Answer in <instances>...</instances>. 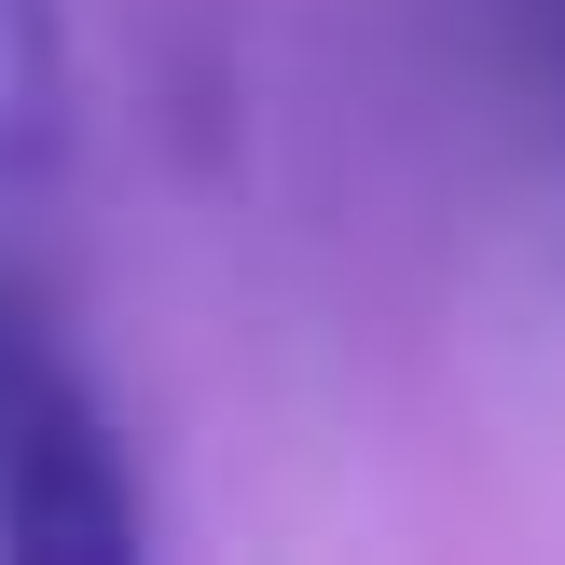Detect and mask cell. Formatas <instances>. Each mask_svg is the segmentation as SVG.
Returning <instances> with one entry per match:
<instances>
[{"instance_id":"2","label":"cell","mask_w":565,"mask_h":565,"mask_svg":"<svg viewBox=\"0 0 565 565\" xmlns=\"http://www.w3.org/2000/svg\"><path fill=\"white\" fill-rule=\"evenodd\" d=\"M70 152V0H0V180Z\"/></svg>"},{"instance_id":"1","label":"cell","mask_w":565,"mask_h":565,"mask_svg":"<svg viewBox=\"0 0 565 565\" xmlns=\"http://www.w3.org/2000/svg\"><path fill=\"white\" fill-rule=\"evenodd\" d=\"M138 469L70 331L0 276V552L14 565H138Z\"/></svg>"},{"instance_id":"3","label":"cell","mask_w":565,"mask_h":565,"mask_svg":"<svg viewBox=\"0 0 565 565\" xmlns=\"http://www.w3.org/2000/svg\"><path fill=\"white\" fill-rule=\"evenodd\" d=\"M552 70H565V0H552Z\"/></svg>"}]
</instances>
